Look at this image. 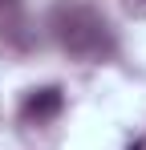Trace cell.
<instances>
[{
  "mask_svg": "<svg viewBox=\"0 0 146 150\" xmlns=\"http://www.w3.org/2000/svg\"><path fill=\"white\" fill-rule=\"evenodd\" d=\"M49 33L77 61H110L118 53V33L106 12L89 0H57L49 12Z\"/></svg>",
  "mask_w": 146,
  "mask_h": 150,
  "instance_id": "6da1fadb",
  "label": "cell"
},
{
  "mask_svg": "<svg viewBox=\"0 0 146 150\" xmlns=\"http://www.w3.org/2000/svg\"><path fill=\"white\" fill-rule=\"evenodd\" d=\"M61 105H65V93H61L57 85H41V89L24 93L21 118H24V122H49V118H57V114H61Z\"/></svg>",
  "mask_w": 146,
  "mask_h": 150,
  "instance_id": "7a4b0ae2",
  "label": "cell"
},
{
  "mask_svg": "<svg viewBox=\"0 0 146 150\" xmlns=\"http://www.w3.org/2000/svg\"><path fill=\"white\" fill-rule=\"evenodd\" d=\"M122 8H126L134 21H146V0H122Z\"/></svg>",
  "mask_w": 146,
  "mask_h": 150,
  "instance_id": "3957f363",
  "label": "cell"
},
{
  "mask_svg": "<svg viewBox=\"0 0 146 150\" xmlns=\"http://www.w3.org/2000/svg\"><path fill=\"white\" fill-rule=\"evenodd\" d=\"M12 4H16V0H0V12H4V8H12Z\"/></svg>",
  "mask_w": 146,
  "mask_h": 150,
  "instance_id": "277c9868",
  "label": "cell"
},
{
  "mask_svg": "<svg viewBox=\"0 0 146 150\" xmlns=\"http://www.w3.org/2000/svg\"><path fill=\"white\" fill-rule=\"evenodd\" d=\"M130 150H142V142H134V146H130Z\"/></svg>",
  "mask_w": 146,
  "mask_h": 150,
  "instance_id": "5b68a950",
  "label": "cell"
}]
</instances>
